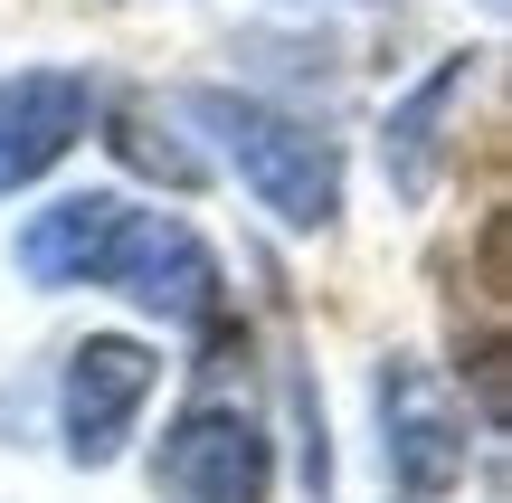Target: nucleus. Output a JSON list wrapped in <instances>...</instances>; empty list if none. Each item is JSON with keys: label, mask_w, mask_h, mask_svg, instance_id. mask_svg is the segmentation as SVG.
Instances as JSON below:
<instances>
[{"label": "nucleus", "mask_w": 512, "mask_h": 503, "mask_svg": "<svg viewBox=\"0 0 512 503\" xmlns=\"http://www.w3.org/2000/svg\"><path fill=\"white\" fill-rule=\"evenodd\" d=\"M190 114L219 133L228 171L247 181L256 209H275L285 228H332L342 219V143H332V133L294 124V114L256 105V95H228V86H200Z\"/></svg>", "instance_id": "nucleus-1"}, {"label": "nucleus", "mask_w": 512, "mask_h": 503, "mask_svg": "<svg viewBox=\"0 0 512 503\" xmlns=\"http://www.w3.org/2000/svg\"><path fill=\"white\" fill-rule=\"evenodd\" d=\"M465 456H475V418H465L456 380L437 361L399 352L380 371V466H389V485L437 503V494L465 485Z\"/></svg>", "instance_id": "nucleus-2"}, {"label": "nucleus", "mask_w": 512, "mask_h": 503, "mask_svg": "<svg viewBox=\"0 0 512 503\" xmlns=\"http://www.w3.org/2000/svg\"><path fill=\"white\" fill-rule=\"evenodd\" d=\"M152 494L162 503H266L275 447L247 399H190L152 447Z\"/></svg>", "instance_id": "nucleus-3"}, {"label": "nucleus", "mask_w": 512, "mask_h": 503, "mask_svg": "<svg viewBox=\"0 0 512 503\" xmlns=\"http://www.w3.org/2000/svg\"><path fill=\"white\" fill-rule=\"evenodd\" d=\"M152 380H162V352H143L133 333H86L67 352V380H57V428H67V466H114L143 418Z\"/></svg>", "instance_id": "nucleus-4"}, {"label": "nucleus", "mask_w": 512, "mask_h": 503, "mask_svg": "<svg viewBox=\"0 0 512 503\" xmlns=\"http://www.w3.org/2000/svg\"><path fill=\"white\" fill-rule=\"evenodd\" d=\"M95 124V76L86 67H19L0 86V200L48 181Z\"/></svg>", "instance_id": "nucleus-5"}, {"label": "nucleus", "mask_w": 512, "mask_h": 503, "mask_svg": "<svg viewBox=\"0 0 512 503\" xmlns=\"http://www.w3.org/2000/svg\"><path fill=\"white\" fill-rule=\"evenodd\" d=\"M105 285H124V295L143 304V314H162V323H209L219 314V257H209V238L190 219H162V209H133Z\"/></svg>", "instance_id": "nucleus-6"}, {"label": "nucleus", "mask_w": 512, "mask_h": 503, "mask_svg": "<svg viewBox=\"0 0 512 503\" xmlns=\"http://www.w3.org/2000/svg\"><path fill=\"white\" fill-rule=\"evenodd\" d=\"M124 228H133L124 190H67V200L29 209V228H19V276L48 285V295H57V285H105Z\"/></svg>", "instance_id": "nucleus-7"}, {"label": "nucleus", "mask_w": 512, "mask_h": 503, "mask_svg": "<svg viewBox=\"0 0 512 503\" xmlns=\"http://www.w3.org/2000/svg\"><path fill=\"white\" fill-rule=\"evenodd\" d=\"M465 76H475V57H446L437 76H418V86L389 105L380 162H389V190H399V200H427V190H437V162H446V105L465 95Z\"/></svg>", "instance_id": "nucleus-8"}, {"label": "nucleus", "mask_w": 512, "mask_h": 503, "mask_svg": "<svg viewBox=\"0 0 512 503\" xmlns=\"http://www.w3.org/2000/svg\"><path fill=\"white\" fill-rule=\"evenodd\" d=\"M105 143H114V162L143 171V181H171V190H200L209 181V162L190 152V133L171 124L152 95H124V105H114V133H105Z\"/></svg>", "instance_id": "nucleus-9"}]
</instances>
